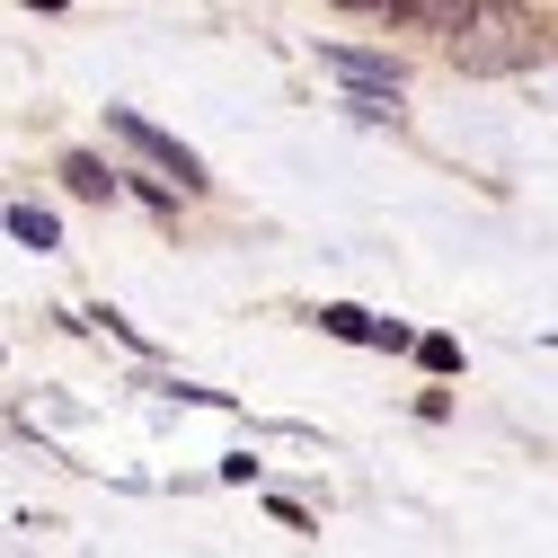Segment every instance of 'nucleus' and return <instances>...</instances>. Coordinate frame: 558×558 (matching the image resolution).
I'll use <instances>...</instances> for the list:
<instances>
[{"mask_svg":"<svg viewBox=\"0 0 558 558\" xmlns=\"http://www.w3.org/2000/svg\"><path fill=\"white\" fill-rule=\"evenodd\" d=\"M444 62L461 81H506V72H541L549 62V19L532 0H478L470 27L444 36Z\"/></svg>","mask_w":558,"mask_h":558,"instance_id":"obj_1","label":"nucleus"},{"mask_svg":"<svg viewBox=\"0 0 558 558\" xmlns=\"http://www.w3.org/2000/svg\"><path fill=\"white\" fill-rule=\"evenodd\" d=\"M107 133H116V143H133V151L151 160V169H169V178H178V195H204V186H214V178H204V160L178 143V133H160L151 116H133V107H107Z\"/></svg>","mask_w":558,"mask_h":558,"instance_id":"obj_2","label":"nucleus"},{"mask_svg":"<svg viewBox=\"0 0 558 558\" xmlns=\"http://www.w3.org/2000/svg\"><path fill=\"white\" fill-rule=\"evenodd\" d=\"M319 72L345 81V89H399V62L390 53H364V45H319Z\"/></svg>","mask_w":558,"mask_h":558,"instance_id":"obj_3","label":"nucleus"},{"mask_svg":"<svg viewBox=\"0 0 558 558\" xmlns=\"http://www.w3.org/2000/svg\"><path fill=\"white\" fill-rule=\"evenodd\" d=\"M470 10H478V0H399V19L408 27H435V36H461Z\"/></svg>","mask_w":558,"mask_h":558,"instance_id":"obj_4","label":"nucleus"},{"mask_svg":"<svg viewBox=\"0 0 558 558\" xmlns=\"http://www.w3.org/2000/svg\"><path fill=\"white\" fill-rule=\"evenodd\" d=\"M62 186L89 195V204H107V195H116V169H107V160H89V151H72V160H62Z\"/></svg>","mask_w":558,"mask_h":558,"instance_id":"obj_5","label":"nucleus"},{"mask_svg":"<svg viewBox=\"0 0 558 558\" xmlns=\"http://www.w3.org/2000/svg\"><path fill=\"white\" fill-rule=\"evenodd\" d=\"M10 240H19V248H62V222L36 214V204H10Z\"/></svg>","mask_w":558,"mask_h":558,"instance_id":"obj_6","label":"nucleus"},{"mask_svg":"<svg viewBox=\"0 0 558 558\" xmlns=\"http://www.w3.org/2000/svg\"><path fill=\"white\" fill-rule=\"evenodd\" d=\"M319 328H328V337H355V345H373V311H355V302H328V311H319Z\"/></svg>","mask_w":558,"mask_h":558,"instance_id":"obj_7","label":"nucleus"},{"mask_svg":"<svg viewBox=\"0 0 558 558\" xmlns=\"http://www.w3.org/2000/svg\"><path fill=\"white\" fill-rule=\"evenodd\" d=\"M416 355H426V373H461V345L452 337H416Z\"/></svg>","mask_w":558,"mask_h":558,"instance_id":"obj_8","label":"nucleus"},{"mask_svg":"<svg viewBox=\"0 0 558 558\" xmlns=\"http://www.w3.org/2000/svg\"><path fill=\"white\" fill-rule=\"evenodd\" d=\"M337 10H373V19H399V0H337Z\"/></svg>","mask_w":558,"mask_h":558,"instance_id":"obj_9","label":"nucleus"},{"mask_svg":"<svg viewBox=\"0 0 558 558\" xmlns=\"http://www.w3.org/2000/svg\"><path fill=\"white\" fill-rule=\"evenodd\" d=\"M27 10H62V0H27Z\"/></svg>","mask_w":558,"mask_h":558,"instance_id":"obj_10","label":"nucleus"}]
</instances>
